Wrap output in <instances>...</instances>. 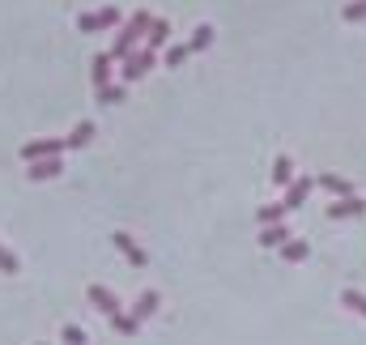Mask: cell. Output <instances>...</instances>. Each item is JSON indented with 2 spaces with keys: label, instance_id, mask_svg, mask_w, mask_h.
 I'll use <instances>...</instances> for the list:
<instances>
[{
  "label": "cell",
  "instance_id": "cell-27",
  "mask_svg": "<svg viewBox=\"0 0 366 345\" xmlns=\"http://www.w3.org/2000/svg\"><path fill=\"white\" fill-rule=\"evenodd\" d=\"M34 345H47V341H34Z\"/></svg>",
  "mask_w": 366,
  "mask_h": 345
},
{
  "label": "cell",
  "instance_id": "cell-4",
  "mask_svg": "<svg viewBox=\"0 0 366 345\" xmlns=\"http://www.w3.org/2000/svg\"><path fill=\"white\" fill-rule=\"evenodd\" d=\"M111 243H115V252H124V260H128V265H149V252H145L128 230H115V235H111Z\"/></svg>",
  "mask_w": 366,
  "mask_h": 345
},
{
  "label": "cell",
  "instance_id": "cell-5",
  "mask_svg": "<svg viewBox=\"0 0 366 345\" xmlns=\"http://www.w3.org/2000/svg\"><path fill=\"white\" fill-rule=\"evenodd\" d=\"M154 60H158L154 51H145V47H136V51H132V55L124 60V81H141V77H145V73L154 68Z\"/></svg>",
  "mask_w": 366,
  "mask_h": 345
},
{
  "label": "cell",
  "instance_id": "cell-22",
  "mask_svg": "<svg viewBox=\"0 0 366 345\" xmlns=\"http://www.w3.org/2000/svg\"><path fill=\"white\" fill-rule=\"evenodd\" d=\"M124 94H128L124 85H102V90H98V102H102V107H119Z\"/></svg>",
  "mask_w": 366,
  "mask_h": 345
},
{
  "label": "cell",
  "instance_id": "cell-10",
  "mask_svg": "<svg viewBox=\"0 0 366 345\" xmlns=\"http://www.w3.org/2000/svg\"><path fill=\"white\" fill-rule=\"evenodd\" d=\"M85 294H90V303H94V307H98V312H102L107 320H111L115 312H124V307H119V299H115V294H111L107 286H90Z\"/></svg>",
  "mask_w": 366,
  "mask_h": 345
},
{
  "label": "cell",
  "instance_id": "cell-20",
  "mask_svg": "<svg viewBox=\"0 0 366 345\" xmlns=\"http://www.w3.org/2000/svg\"><path fill=\"white\" fill-rule=\"evenodd\" d=\"M311 256V248H307V239H290L286 248H281V260H290V265H303Z\"/></svg>",
  "mask_w": 366,
  "mask_h": 345
},
{
  "label": "cell",
  "instance_id": "cell-11",
  "mask_svg": "<svg viewBox=\"0 0 366 345\" xmlns=\"http://www.w3.org/2000/svg\"><path fill=\"white\" fill-rule=\"evenodd\" d=\"M294 179H298V175H294V158H290V154H277V162H273V188L286 192Z\"/></svg>",
  "mask_w": 366,
  "mask_h": 345
},
{
  "label": "cell",
  "instance_id": "cell-19",
  "mask_svg": "<svg viewBox=\"0 0 366 345\" xmlns=\"http://www.w3.org/2000/svg\"><path fill=\"white\" fill-rule=\"evenodd\" d=\"M256 222H260V226H277V222H286V205H281V201L260 205V209H256Z\"/></svg>",
  "mask_w": 366,
  "mask_h": 345
},
{
  "label": "cell",
  "instance_id": "cell-18",
  "mask_svg": "<svg viewBox=\"0 0 366 345\" xmlns=\"http://www.w3.org/2000/svg\"><path fill=\"white\" fill-rule=\"evenodd\" d=\"M111 329H115L119 337H136V333H141V320H136L132 312H115V316H111Z\"/></svg>",
  "mask_w": 366,
  "mask_h": 345
},
{
  "label": "cell",
  "instance_id": "cell-24",
  "mask_svg": "<svg viewBox=\"0 0 366 345\" xmlns=\"http://www.w3.org/2000/svg\"><path fill=\"white\" fill-rule=\"evenodd\" d=\"M188 55H192V51H188V43H175V47H166V55H162V60H166V68H179Z\"/></svg>",
  "mask_w": 366,
  "mask_h": 345
},
{
  "label": "cell",
  "instance_id": "cell-12",
  "mask_svg": "<svg viewBox=\"0 0 366 345\" xmlns=\"http://www.w3.org/2000/svg\"><path fill=\"white\" fill-rule=\"evenodd\" d=\"M94 132H98V128H94V120H81V124L64 137V149H85V145L94 141Z\"/></svg>",
  "mask_w": 366,
  "mask_h": 345
},
{
  "label": "cell",
  "instance_id": "cell-6",
  "mask_svg": "<svg viewBox=\"0 0 366 345\" xmlns=\"http://www.w3.org/2000/svg\"><path fill=\"white\" fill-rule=\"evenodd\" d=\"M311 188H316V179H307V175H298L290 188H286V196H281V205H286V213H294V209H303L307 205V196H311Z\"/></svg>",
  "mask_w": 366,
  "mask_h": 345
},
{
  "label": "cell",
  "instance_id": "cell-17",
  "mask_svg": "<svg viewBox=\"0 0 366 345\" xmlns=\"http://www.w3.org/2000/svg\"><path fill=\"white\" fill-rule=\"evenodd\" d=\"M209 47H213V26H209V21H200V26L192 30V38H188V51L196 55V51H209Z\"/></svg>",
  "mask_w": 366,
  "mask_h": 345
},
{
  "label": "cell",
  "instance_id": "cell-2",
  "mask_svg": "<svg viewBox=\"0 0 366 345\" xmlns=\"http://www.w3.org/2000/svg\"><path fill=\"white\" fill-rule=\"evenodd\" d=\"M68 149H64V137H34V141H26L21 149H17V158L30 166V162H47V158H64Z\"/></svg>",
  "mask_w": 366,
  "mask_h": 345
},
{
  "label": "cell",
  "instance_id": "cell-25",
  "mask_svg": "<svg viewBox=\"0 0 366 345\" xmlns=\"http://www.w3.org/2000/svg\"><path fill=\"white\" fill-rule=\"evenodd\" d=\"M341 17H345V21H366V0H345Z\"/></svg>",
  "mask_w": 366,
  "mask_h": 345
},
{
  "label": "cell",
  "instance_id": "cell-26",
  "mask_svg": "<svg viewBox=\"0 0 366 345\" xmlns=\"http://www.w3.org/2000/svg\"><path fill=\"white\" fill-rule=\"evenodd\" d=\"M17 269H21V265H17V256H13V252H9V248L0 243V273H9V277H13Z\"/></svg>",
  "mask_w": 366,
  "mask_h": 345
},
{
  "label": "cell",
  "instance_id": "cell-23",
  "mask_svg": "<svg viewBox=\"0 0 366 345\" xmlns=\"http://www.w3.org/2000/svg\"><path fill=\"white\" fill-rule=\"evenodd\" d=\"M60 341H64V345H85L90 337H85V329H81V324H64V329H60Z\"/></svg>",
  "mask_w": 366,
  "mask_h": 345
},
{
  "label": "cell",
  "instance_id": "cell-21",
  "mask_svg": "<svg viewBox=\"0 0 366 345\" xmlns=\"http://www.w3.org/2000/svg\"><path fill=\"white\" fill-rule=\"evenodd\" d=\"M341 303H345L354 316H362V320H366V294H362V290H354V286H350V290H341Z\"/></svg>",
  "mask_w": 366,
  "mask_h": 345
},
{
  "label": "cell",
  "instance_id": "cell-9",
  "mask_svg": "<svg viewBox=\"0 0 366 345\" xmlns=\"http://www.w3.org/2000/svg\"><path fill=\"white\" fill-rule=\"evenodd\" d=\"M158 307H162V294H158V290H141V294H136V303H132V316L145 324V320H154V316H158Z\"/></svg>",
  "mask_w": 366,
  "mask_h": 345
},
{
  "label": "cell",
  "instance_id": "cell-8",
  "mask_svg": "<svg viewBox=\"0 0 366 345\" xmlns=\"http://www.w3.org/2000/svg\"><path fill=\"white\" fill-rule=\"evenodd\" d=\"M328 218H337V222H345V218H366V201H362V196L333 201V205H328Z\"/></svg>",
  "mask_w": 366,
  "mask_h": 345
},
{
  "label": "cell",
  "instance_id": "cell-15",
  "mask_svg": "<svg viewBox=\"0 0 366 345\" xmlns=\"http://www.w3.org/2000/svg\"><path fill=\"white\" fill-rule=\"evenodd\" d=\"M260 243L281 252V248L290 243V226H286V222H277V226H260Z\"/></svg>",
  "mask_w": 366,
  "mask_h": 345
},
{
  "label": "cell",
  "instance_id": "cell-1",
  "mask_svg": "<svg viewBox=\"0 0 366 345\" xmlns=\"http://www.w3.org/2000/svg\"><path fill=\"white\" fill-rule=\"evenodd\" d=\"M149 26H154L149 9H136V13H132V17H128L124 26H119V34H115V47H107V55L124 64V60H128V55L136 51V43H141V38L149 34Z\"/></svg>",
  "mask_w": 366,
  "mask_h": 345
},
{
  "label": "cell",
  "instance_id": "cell-13",
  "mask_svg": "<svg viewBox=\"0 0 366 345\" xmlns=\"http://www.w3.org/2000/svg\"><path fill=\"white\" fill-rule=\"evenodd\" d=\"M316 188L333 192L337 201H345V196H358V192H354V184H350V179H341V175H320V179H316Z\"/></svg>",
  "mask_w": 366,
  "mask_h": 345
},
{
  "label": "cell",
  "instance_id": "cell-14",
  "mask_svg": "<svg viewBox=\"0 0 366 345\" xmlns=\"http://www.w3.org/2000/svg\"><path fill=\"white\" fill-rule=\"evenodd\" d=\"M111 64H115V60H111L107 51H98V55L90 60V77H94V85H98V90H102V85H111Z\"/></svg>",
  "mask_w": 366,
  "mask_h": 345
},
{
  "label": "cell",
  "instance_id": "cell-7",
  "mask_svg": "<svg viewBox=\"0 0 366 345\" xmlns=\"http://www.w3.org/2000/svg\"><path fill=\"white\" fill-rule=\"evenodd\" d=\"M60 175H64V158H47V162H30L26 166L30 184H47V179H60Z\"/></svg>",
  "mask_w": 366,
  "mask_h": 345
},
{
  "label": "cell",
  "instance_id": "cell-3",
  "mask_svg": "<svg viewBox=\"0 0 366 345\" xmlns=\"http://www.w3.org/2000/svg\"><path fill=\"white\" fill-rule=\"evenodd\" d=\"M124 21V13L115 9V4H102V9H94V13H77V30L81 34H98V30H111V26H119Z\"/></svg>",
  "mask_w": 366,
  "mask_h": 345
},
{
  "label": "cell",
  "instance_id": "cell-16",
  "mask_svg": "<svg viewBox=\"0 0 366 345\" xmlns=\"http://www.w3.org/2000/svg\"><path fill=\"white\" fill-rule=\"evenodd\" d=\"M166 38H171V26H166V21H154V26H149V34H145V43H141V47H145V51H154V55H158V47H166Z\"/></svg>",
  "mask_w": 366,
  "mask_h": 345
}]
</instances>
